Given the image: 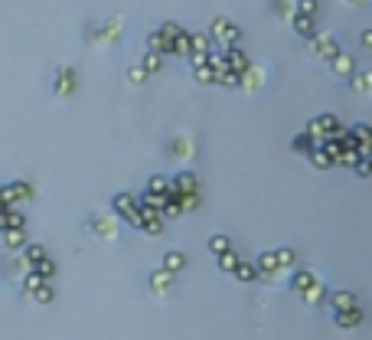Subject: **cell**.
<instances>
[{"label": "cell", "mask_w": 372, "mask_h": 340, "mask_svg": "<svg viewBox=\"0 0 372 340\" xmlns=\"http://www.w3.org/2000/svg\"><path fill=\"white\" fill-rule=\"evenodd\" d=\"M112 213L121 219V223H127V226H137V216H141V197H134V193H114L112 197Z\"/></svg>", "instance_id": "1"}, {"label": "cell", "mask_w": 372, "mask_h": 340, "mask_svg": "<svg viewBox=\"0 0 372 340\" xmlns=\"http://www.w3.org/2000/svg\"><path fill=\"white\" fill-rule=\"evenodd\" d=\"M219 265H223V268H232V265H236V255H232V252H225L223 259H219Z\"/></svg>", "instance_id": "22"}, {"label": "cell", "mask_w": 372, "mask_h": 340, "mask_svg": "<svg viewBox=\"0 0 372 340\" xmlns=\"http://www.w3.org/2000/svg\"><path fill=\"white\" fill-rule=\"evenodd\" d=\"M141 66L147 69L150 76H154V72H161V69H163V52L147 50V52H144V59H141Z\"/></svg>", "instance_id": "11"}, {"label": "cell", "mask_w": 372, "mask_h": 340, "mask_svg": "<svg viewBox=\"0 0 372 340\" xmlns=\"http://www.w3.org/2000/svg\"><path fill=\"white\" fill-rule=\"evenodd\" d=\"M0 210H7V206H3V200H0Z\"/></svg>", "instance_id": "23"}, {"label": "cell", "mask_w": 372, "mask_h": 340, "mask_svg": "<svg viewBox=\"0 0 372 340\" xmlns=\"http://www.w3.org/2000/svg\"><path fill=\"white\" fill-rule=\"evenodd\" d=\"M75 86H79V76H75L72 66H62L59 72H56V79H52V92L59 95V99H65V95H72Z\"/></svg>", "instance_id": "5"}, {"label": "cell", "mask_w": 372, "mask_h": 340, "mask_svg": "<svg viewBox=\"0 0 372 340\" xmlns=\"http://www.w3.org/2000/svg\"><path fill=\"white\" fill-rule=\"evenodd\" d=\"M33 272H39L46 281H52V278H56V262H52V259H43V262L33 265Z\"/></svg>", "instance_id": "19"}, {"label": "cell", "mask_w": 372, "mask_h": 340, "mask_svg": "<svg viewBox=\"0 0 372 340\" xmlns=\"http://www.w3.org/2000/svg\"><path fill=\"white\" fill-rule=\"evenodd\" d=\"M23 259H26V265L33 268V265H37V262H43V259H50V249H46L43 242H26Z\"/></svg>", "instance_id": "9"}, {"label": "cell", "mask_w": 372, "mask_h": 340, "mask_svg": "<svg viewBox=\"0 0 372 340\" xmlns=\"http://www.w3.org/2000/svg\"><path fill=\"white\" fill-rule=\"evenodd\" d=\"M30 298H33V301H37V304H52V298H56V291H52V285H50V281H43V285H39V288L33 291Z\"/></svg>", "instance_id": "15"}, {"label": "cell", "mask_w": 372, "mask_h": 340, "mask_svg": "<svg viewBox=\"0 0 372 340\" xmlns=\"http://www.w3.org/2000/svg\"><path fill=\"white\" fill-rule=\"evenodd\" d=\"M170 52H174V56H189V33H186V30H180V33H176Z\"/></svg>", "instance_id": "16"}, {"label": "cell", "mask_w": 372, "mask_h": 340, "mask_svg": "<svg viewBox=\"0 0 372 340\" xmlns=\"http://www.w3.org/2000/svg\"><path fill=\"white\" fill-rule=\"evenodd\" d=\"M183 265H186V255L176 252V249H174V252L163 255V268H167V272H174V275L180 272V268H183Z\"/></svg>", "instance_id": "13"}, {"label": "cell", "mask_w": 372, "mask_h": 340, "mask_svg": "<svg viewBox=\"0 0 372 340\" xmlns=\"http://www.w3.org/2000/svg\"><path fill=\"white\" fill-rule=\"evenodd\" d=\"M147 79H150V72H147V69H144V66H141V63H137V66H131V69H127V82H131V86H144Z\"/></svg>", "instance_id": "18"}, {"label": "cell", "mask_w": 372, "mask_h": 340, "mask_svg": "<svg viewBox=\"0 0 372 340\" xmlns=\"http://www.w3.org/2000/svg\"><path fill=\"white\" fill-rule=\"evenodd\" d=\"M118 223H121V219H118L114 213L112 216H108V213H92V216H88V229H92L99 239H105V242L118 239Z\"/></svg>", "instance_id": "4"}, {"label": "cell", "mask_w": 372, "mask_h": 340, "mask_svg": "<svg viewBox=\"0 0 372 340\" xmlns=\"http://www.w3.org/2000/svg\"><path fill=\"white\" fill-rule=\"evenodd\" d=\"M174 190L176 193H196V177L193 174H180V177H174Z\"/></svg>", "instance_id": "12"}, {"label": "cell", "mask_w": 372, "mask_h": 340, "mask_svg": "<svg viewBox=\"0 0 372 340\" xmlns=\"http://www.w3.org/2000/svg\"><path fill=\"white\" fill-rule=\"evenodd\" d=\"M144 236H163V229H167V216L161 210H154V206H141V216H137V226Z\"/></svg>", "instance_id": "3"}, {"label": "cell", "mask_w": 372, "mask_h": 340, "mask_svg": "<svg viewBox=\"0 0 372 340\" xmlns=\"http://www.w3.org/2000/svg\"><path fill=\"white\" fill-rule=\"evenodd\" d=\"M147 190H150V193H161V197H170V193H174V177L154 174L147 180Z\"/></svg>", "instance_id": "10"}, {"label": "cell", "mask_w": 372, "mask_h": 340, "mask_svg": "<svg viewBox=\"0 0 372 340\" xmlns=\"http://www.w3.org/2000/svg\"><path fill=\"white\" fill-rule=\"evenodd\" d=\"M147 50L163 52V56H167V39H163L161 26H157V30H150V33H147Z\"/></svg>", "instance_id": "14"}, {"label": "cell", "mask_w": 372, "mask_h": 340, "mask_svg": "<svg viewBox=\"0 0 372 340\" xmlns=\"http://www.w3.org/2000/svg\"><path fill=\"white\" fill-rule=\"evenodd\" d=\"M33 197H37V193H33V187H30L26 180H10V183L0 187V200H3V206H26Z\"/></svg>", "instance_id": "2"}, {"label": "cell", "mask_w": 372, "mask_h": 340, "mask_svg": "<svg viewBox=\"0 0 372 340\" xmlns=\"http://www.w3.org/2000/svg\"><path fill=\"white\" fill-rule=\"evenodd\" d=\"M43 281H46V278L39 275V272H33V268H30V272L23 275V294H33V291H37L39 285H43Z\"/></svg>", "instance_id": "17"}, {"label": "cell", "mask_w": 372, "mask_h": 340, "mask_svg": "<svg viewBox=\"0 0 372 340\" xmlns=\"http://www.w3.org/2000/svg\"><path fill=\"white\" fill-rule=\"evenodd\" d=\"M0 242L7 252H23L26 249V226L23 229H3L0 232Z\"/></svg>", "instance_id": "6"}, {"label": "cell", "mask_w": 372, "mask_h": 340, "mask_svg": "<svg viewBox=\"0 0 372 340\" xmlns=\"http://www.w3.org/2000/svg\"><path fill=\"white\" fill-rule=\"evenodd\" d=\"M170 285H174V272H167V268H157L150 275V291H157V294H167Z\"/></svg>", "instance_id": "8"}, {"label": "cell", "mask_w": 372, "mask_h": 340, "mask_svg": "<svg viewBox=\"0 0 372 340\" xmlns=\"http://www.w3.org/2000/svg\"><path fill=\"white\" fill-rule=\"evenodd\" d=\"M23 226H26V213L20 206L0 210V232H3V229H23Z\"/></svg>", "instance_id": "7"}, {"label": "cell", "mask_w": 372, "mask_h": 340, "mask_svg": "<svg viewBox=\"0 0 372 340\" xmlns=\"http://www.w3.org/2000/svg\"><path fill=\"white\" fill-rule=\"evenodd\" d=\"M212 33H216V37H223V39H236V26H229L225 20H219V23L212 26Z\"/></svg>", "instance_id": "20"}, {"label": "cell", "mask_w": 372, "mask_h": 340, "mask_svg": "<svg viewBox=\"0 0 372 340\" xmlns=\"http://www.w3.org/2000/svg\"><path fill=\"white\" fill-rule=\"evenodd\" d=\"M225 246H229V242H225L223 236H216V239L209 242V249H212V252H225Z\"/></svg>", "instance_id": "21"}]
</instances>
